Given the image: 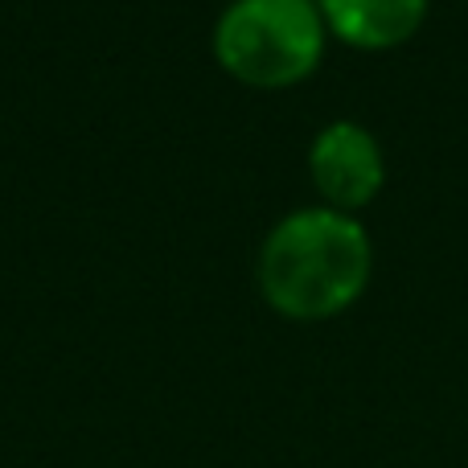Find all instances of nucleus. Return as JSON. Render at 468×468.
<instances>
[{"instance_id": "nucleus-4", "label": "nucleus", "mask_w": 468, "mask_h": 468, "mask_svg": "<svg viewBox=\"0 0 468 468\" xmlns=\"http://www.w3.org/2000/svg\"><path fill=\"white\" fill-rule=\"evenodd\" d=\"M324 29L354 49H395L428 21V0H316Z\"/></svg>"}, {"instance_id": "nucleus-3", "label": "nucleus", "mask_w": 468, "mask_h": 468, "mask_svg": "<svg viewBox=\"0 0 468 468\" xmlns=\"http://www.w3.org/2000/svg\"><path fill=\"white\" fill-rule=\"evenodd\" d=\"M308 173L329 210H362L378 197L387 169H382V148L362 123L337 120L313 140L308 153Z\"/></svg>"}, {"instance_id": "nucleus-1", "label": "nucleus", "mask_w": 468, "mask_h": 468, "mask_svg": "<svg viewBox=\"0 0 468 468\" xmlns=\"http://www.w3.org/2000/svg\"><path fill=\"white\" fill-rule=\"evenodd\" d=\"M374 247L362 222L316 206L296 210L259 250V292L288 321H329L366 292Z\"/></svg>"}, {"instance_id": "nucleus-2", "label": "nucleus", "mask_w": 468, "mask_h": 468, "mask_svg": "<svg viewBox=\"0 0 468 468\" xmlns=\"http://www.w3.org/2000/svg\"><path fill=\"white\" fill-rule=\"evenodd\" d=\"M324 54V16L316 0H234L214 29L222 70L259 90L304 82Z\"/></svg>"}]
</instances>
